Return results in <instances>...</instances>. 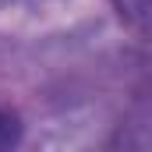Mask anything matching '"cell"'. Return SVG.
Listing matches in <instances>:
<instances>
[{
    "label": "cell",
    "instance_id": "cell-1",
    "mask_svg": "<svg viewBox=\"0 0 152 152\" xmlns=\"http://www.w3.org/2000/svg\"><path fill=\"white\" fill-rule=\"evenodd\" d=\"M113 7L138 46L145 75L152 78V0H113Z\"/></svg>",
    "mask_w": 152,
    "mask_h": 152
},
{
    "label": "cell",
    "instance_id": "cell-2",
    "mask_svg": "<svg viewBox=\"0 0 152 152\" xmlns=\"http://www.w3.org/2000/svg\"><path fill=\"white\" fill-rule=\"evenodd\" d=\"M18 134H21V124H18V117L11 113V110H4V106H0V149L14 145V142H18Z\"/></svg>",
    "mask_w": 152,
    "mask_h": 152
}]
</instances>
